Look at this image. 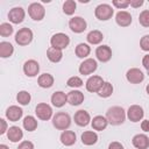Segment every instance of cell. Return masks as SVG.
Wrapping results in <instances>:
<instances>
[{
	"label": "cell",
	"instance_id": "41",
	"mask_svg": "<svg viewBox=\"0 0 149 149\" xmlns=\"http://www.w3.org/2000/svg\"><path fill=\"white\" fill-rule=\"evenodd\" d=\"M108 149H123V147L119 142H112V143H109Z\"/></svg>",
	"mask_w": 149,
	"mask_h": 149
},
{
	"label": "cell",
	"instance_id": "24",
	"mask_svg": "<svg viewBox=\"0 0 149 149\" xmlns=\"http://www.w3.org/2000/svg\"><path fill=\"white\" fill-rule=\"evenodd\" d=\"M97 141H98V135H97V133H94L92 130H87L81 134V142L85 146H92V144L97 143Z\"/></svg>",
	"mask_w": 149,
	"mask_h": 149
},
{
	"label": "cell",
	"instance_id": "4",
	"mask_svg": "<svg viewBox=\"0 0 149 149\" xmlns=\"http://www.w3.org/2000/svg\"><path fill=\"white\" fill-rule=\"evenodd\" d=\"M33 40V31L24 27V28H21L16 35H15V42L19 44V45H28Z\"/></svg>",
	"mask_w": 149,
	"mask_h": 149
},
{
	"label": "cell",
	"instance_id": "1",
	"mask_svg": "<svg viewBox=\"0 0 149 149\" xmlns=\"http://www.w3.org/2000/svg\"><path fill=\"white\" fill-rule=\"evenodd\" d=\"M106 119L113 126L121 125L125 121V119H126V114H125L123 108L120 107V106L109 107L107 109V112H106Z\"/></svg>",
	"mask_w": 149,
	"mask_h": 149
},
{
	"label": "cell",
	"instance_id": "6",
	"mask_svg": "<svg viewBox=\"0 0 149 149\" xmlns=\"http://www.w3.org/2000/svg\"><path fill=\"white\" fill-rule=\"evenodd\" d=\"M94 14H95L97 19H99L101 21H106V20H109L113 16V9H112V7L109 5L101 3L95 8Z\"/></svg>",
	"mask_w": 149,
	"mask_h": 149
},
{
	"label": "cell",
	"instance_id": "16",
	"mask_svg": "<svg viewBox=\"0 0 149 149\" xmlns=\"http://www.w3.org/2000/svg\"><path fill=\"white\" fill-rule=\"evenodd\" d=\"M73 119H74V122H76L78 126H80V127L87 126V125L90 123V121H91L90 114H88L86 111H84V109L77 111L76 114H74V116H73Z\"/></svg>",
	"mask_w": 149,
	"mask_h": 149
},
{
	"label": "cell",
	"instance_id": "3",
	"mask_svg": "<svg viewBox=\"0 0 149 149\" xmlns=\"http://www.w3.org/2000/svg\"><path fill=\"white\" fill-rule=\"evenodd\" d=\"M70 43V38L66 34H63V33H57L55 35H52V37L50 38V44L52 48H56V49H65Z\"/></svg>",
	"mask_w": 149,
	"mask_h": 149
},
{
	"label": "cell",
	"instance_id": "25",
	"mask_svg": "<svg viewBox=\"0 0 149 149\" xmlns=\"http://www.w3.org/2000/svg\"><path fill=\"white\" fill-rule=\"evenodd\" d=\"M108 125V121L102 115H97L92 120V128L95 130H104Z\"/></svg>",
	"mask_w": 149,
	"mask_h": 149
},
{
	"label": "cell",
	"instance_id": "14",
	"mask_svg": "<svg viewBox=\"0 0 149 149\" xmlns=\"http://www.w3.org/2000/svg\"><path fill=\"white\" fill-rule=\"evenodd\" d=\"M8 19L13 23H21L24 19V9L22 7H14L8 13Z\"/></svg>",
	"mask_w": 149,
	"mask_h": 149
},
{
	"label": "cell",
	"instance_id": "19",
	"mask_svg": "<svg viewBox=\"0 0 149 149\" xmlns=\"http://www.w3.org/2000/svg\"><path fill=\"white\" fill-rule=\"evenodd\" d=\"M115 21L121 27H128L132 23V15L126 10H120L115 16Z\"/></svg>",
	"mask_w": 149,
	"mask_h": 149
},
{
	"label": "cell",
	"instance_id": "9",
	"mask_svg": "<svg viewBox=\"0 0 149 149\" xmlns=\"http://www.w3.org/2000/svg\"><path fill=\"white\" fill-rule=\"evenodd\" d=\"M97 62L95 59L93 58H87L85 59L80 65H79V72L84 76H87V74H91L92 72H94L97 70Z\"/></svg>",
	"mask_w": 149,
	"mask_h": 149
},
{
	"label": "cell",
	"instance_id": "11",
	"mask_svg": "<svg viewBox=\"0 0 149 149\" xmlns=\"http://www.w3.org/2000/svg\"><path fill=\"white\" fill-rule=\"evenodd\" d=\"M126 78L129 83L132 84H139L141 83L143 79H144V74L143 72L140 70V69H136V68H133V69H129L126 73Z\"/></svg>",
	"mask_w": 149,
	"mask_h": 149
},
{
	"label": "cell",
	"instance_id": "36",
	"mask_svg": "<svg viewBox=\"0 0 149 149\" xmlns=\"http://www.w3.org/2000/svg\"><path fill=\"white\" fill-rule=\"evenodd\" d=\"M139 22L143 26V27H149V10H143L141 12L140 16H139Z\"/></svg>",
	"mask_w": 149,
	"mask_h": 149
},
{
	"label": "cell",
	"instance_id": "30",
	"mask_svg": "<svg viewBox=\"0 0 149 149\" xmlns=\"http://www.w3.org/2000/svg\"><path fill=\"white\" fill-rule=\"evenodd\" d=\"M91 52V48L86 44V43H79L77 47H76V55L77 57L79 58H85L90 55Z\"/></svg>",
	"mask_w": 149,
	"mask_h": 149
},
{
	"label": "cell",
	"instance_id": "5",
	"mask_svg": "<svg viewBox=\"0 0 149 149\" xmlns=\"http://www.w3.org/2000/svg\"><path fill=\"white\" fill-rule=\"evenodd\" d=\"M28 14H29V16H30L33 20H35V21H41V20L44 17V15H45V10H44V7H43L41 3H38V2H33V3H30L29 7H28Z\"/></svg>",
	"mask_w": 149,
	"mask_h": 149
},
{
	"label": "cell",
	"instance_id": "48",
	"mask_svg": "<svg viewBox=\"0 0 149 149\" xmlns=\"http://www.w3.org/2000/svg\"><path fill=\"white\" fill-rule=\"evenodd\" d=\"M148 74H149V71H148Z\"/></svg>",
	"mask_w": 149,
	"mask_h": 149
},
{
	"label": "cell",
	"instance_id": "34",
	"mask_svg": "<svg viewBox=\"0 0 149 149\" xmlns=\"http://www.w3.org/2000/svg\"><path fill=\"white\" fill-rule=\"evenodd\" d=\"M30 99H31V97L27 91H20L16 95L17 102L21 104V105H28L30 102Z\"/></svg>",
	"mask_w": 149,
	"mask_h": 149
},
{
	"label": "cell",
	"instance_id": "22",
	"mask_svg": "<svg viewBox=\"0 0 149 149\" xmlns=\"http://www.w3.org/2000/svg\"><path fill=\"white\" fill-rule=\"evenodd\" d=\"M7 137L8 140H10L12 142H17L20 141L22 137H23V133L21 130L20 127H16V126H12L8 128L7 130Z\"/></svg>",
	"mask_w": 149,
	"mask_h": 149
},
{
	"label": "cell",
	"instance_id": "32",
	"mask_svg": "<svg viewBox=\"0 0 149 149\" xmlns=\"http://www.w3.org/2000/svg\"><path fill=\"white\" fill-rule=\"evenodd\" d=\"M99 94V97H102V98H108L112 93H113V86L111 83L108 81H105L102 84V86L100 87V90L97 92Z\"/></svg>",
	"mask_w": 149,
	"mask_h": 149
},
{
	"label": "cell",
	"instance_id": "27",
	"mask_svg": "<svg viewBox=\"0 0 149 149\" xmlns=\"http://www.w3.org/2000/svg\"><path fill=\"white\" fill-rule=\"evenodd\" d=\"M47 56H48V58H49L50 62L57 63V62H59V61L62 59L63 52H62V50H59V49H56V48L50 47V48L47 50Z\"/></svg>",
	"mask_w": 149,
	"mask_h": 149
},
{
	"label": "cell",
	"instance_id": "8",
	"mask_svg": "<svg viewBox=\"0 0 149 149\" xmlns=\"http://www.w3.org/2000/svg\"><path fill=\"white\" fill-rule=\"evenodd\" d=\"M69 27L73 33L79 34V33H83L86 29V21L80 16H74V17L70 19Z\"/></svg>",
	"mask_w": 149,
	"mask_h": 149
},
{
	"label": "cell",
	"instance_id": "31",
	"mask_svg": "<svg viewBox=\"0 0 149 149\" xmlns=\"http://www.w3.org/2000/svg\"><path fill=\"white\" fill-rule=\"evenodd\" d=\"M23 127L28 132H33L37 128V121L34 116L31 115H27L24 119H23Z\"/></svg>",
	"mask_w": 149,
	"mask_h": 149
},
{
	"label": "cell",
	"instance_id": "15",
	"mask_svg": "<svg viewBox=\"0 0 149 149\" xmlns=\"http://www.w3.org/2000/svg\"><path fill=\"white\" fill-rule=\"evenodd\" d=\"M95 56L100 62H108L112 57V50L108 45H100L95 50Z\"/></svg>",
	"mask_w": 149,
	"mask_h": 149
},
{
	"label": "cell",
	"instance_id": "2",
	"mask_svg": "<svg viewBox=\"0 0 149 149\" xmlns=\"http://www.w3.org/2000/svg\"><path fill=\"white\" fill-rule=\"evenodd\" d=\"M52 125L59 130H65L71 125V118L68 113H64V112L56 113L52 118Z\"/></svg>",
	"mask_w": 149,
	"mask_h": 149
},
{
	"label": "cell",
	"instance_id": "45",
	"mask_svg": "<svg viewBox=\"0 0 149 149\" xmlns=\"http://www.w3.org/2000/svg\"><path fill=\"white\" fill-rule=\"evenodd\" d=\"M129 5H130V6H133V7H135V8H137V7H140V6H142V5H143V0L129 1Z\"/></svg>",
	"mask_w": 149,
	"mask_h": 149
},
{
	"label": "cell",
	"instance_id": "21",
	"mask_svg": "<svg viewBox=\"0 0 149 149\" xmlns=\"http://www.w3.org/2000/svg\"><path fill=\"white\" fill-rule=\"evenodd\" d=\"M66 101H68V95L62 91H57L51 95V102L55 107H62L65 105Z\"/></svg>",
	"mask_w": 149,
	"mask_h": 149
},
{
	"label": "cell",
	"instance_id": "26",
	"mask_svg": "<svg viewBox=\"0 0 149 149\" xmlns=\"http://www.w3.org/2000/svg\"><path fill=\"white\" fill-rule=\"evenodd\" d=\"M37 83L41 87L43 88H49L54 85V77L50 74V73H43L38 77L37 79Z\"/></svg>",
	"mask_w": 149,
	"mask_h": 149
},
{
	"label": "cell",
	"instance_id": "18",
	"mask_svg": "<svg viewBox=\"0 0 149 149\" xmlns=\"http://www.w3.org/2000/svg\"><path fill=\"white\" fill-rule=\"evenodd\" d=\"M22 114H23V111L19 106H10L6 111V118L9 121H13V122L17 121L22 116Z\"/></svg>",
	"mask_w": 149,
	"mask_h": 149
},
{
	"label": "cell",
	"instance_id": "29",
	"mask_svg": "<svg viewBox=\"0 0 149 149\" xmlns=\"http://www.w3.org/2000/svg\"><path fill=\"white\" fill-rule=\"evenodd\" d=\"M13 52H14V48L9 42H1L0 43V56L2 58H7V57L12 56Z\"/></svg>",
	"mask_w": 149,
	"mask_h": 149
},
{
	"label": "cell",
	"instance_id": "10",
	"mask_svg": "<svg viewBox=\"0 0 149 149\" xmlns=\"http://www.w3.org/2000/svg\"><path fill=\"white\" fill-rule=\"evenodd\" d=\"M143 109L139 105H132L127 111V116L133 122H139L143 118Z\"/></svg>",
	"mask_w": 149,
	"mask_h": 149
},
{
	"label": "cell",
	"instance_id": "23",
	"mask_svg": "<svg viewBox=\"0 0 149 149\" xmlns=\"http://www.w3.org/2000/svg\"><path fill=\"white\" fill-rule=\"evenodd\" d=\"M61 142L64 146H72L76 142V134L72 130H64L61 134Z\"/></svg>",
	"mask_w": 149,
	"mask_h": 149
},
{
	"label": "cell",
	"instance_id": "13",
	"mask_svg": "<svg viewBox=\"0 0 149 149\" xmlns=\"http://www.w3.org/2000/svg\"><path fill=\"white\" fill-rule=\"evenodd\" d=\"M23 71L26 73V76L28 77H35L37 76L38 71H40V65L34 59H29L23 64Z\"/></svg>",
	"mask_w": 149,
	"mask_h": 149
},
{
	"label": "cell",
	"instance_id": "7",
	"mask_svg": "<svg viewBox=\"0 0 149 149\" xmlns=\"http://www.w3.org/2000/svg\"><path fill=\"white\" fill-rule=\"evenodd\" d=\"M35 113H36V115H37L38 119L47 121V120H49V119L52 116V108H51L48 104L41 102V104H38V105L36 106Z\"/></svg>",
	"mask_w": 149,
	"mask_h": 149
},
{
	"label": "cell",
	"instance_id": "37",
	"mask_svg": "<svg viewBox=\"0 0 149 149\" xmlns=\"http://www.w3.org/2000/svg\"><path fill=\"white\" fill-rule=\"evenodd\" d=\"M66 84H68V86H70V87H80L81 85H83V80L79 78V77H70L69 79H68V81H66Z\"/></svg>",
	"mask_w": 149,
	"mask_h": 149
},
{
	"label": "cell",
	"instance_id": "42",
	"mask_svg": "<svg viewBox=\"0 0 149 149\" xmlns=\"http://www.w3.org/2000/svg\"><path fill=\"white\" fill-rule=\"evenodd\" d=\"M0 123H1L0 134H5V133H6V130H8V129H7V123H6V121H5L3 119H0Z\"/></svg>",
	"mask_w": 149,
	"mask_h": 149
},
{
	"label": "cell",
	"instance_id": "39",
	"mask_svg": "<svg viewBox=\"0 0 149 149\" xmlns=\"http://www.w3.org/2000/svg\"><path fill=\"white\" fill-rule=\"evenodd\" d=\"M113 5L116 7V8H126L127 6H129V1H126V0H122V1H120V0H114L113 1Z\"/></svg>",
	"mask_w": 149,
	"mask_h": 149
},
{
	"label": "cell",
	"instance_id": "35",
	"mask_svg": "<svg viewBox=\"0 0 149 149\" xmlns=\"http://www.w3.org/2000/svg\"><path fill=\"white\" fill-rule=\"evenodd\" d=\"M13 33V27L9 23H1L0 24V35L1 36H9Z\"/></svg>",
	"mask_w": 149,
	"mask_h": 149
},
{
	"label": "cell",
	"instance_id": "20",
	"mask_svg": "<svg viewBox=\"0 0 149 149\" xmlns=\"http://www.w3.org/2000/svg\"><path fill=\"white\" fill-rule=\"evenodd\" d=\"M83 101H84V94H83V92L77 91V90H73V91L69 92V94H68V102L70 105L77 106V105H80Z\"/></svg>",
	"mask_w": 149,
	"mask_h": 149
},
{
	"label": "cell",
	"instance_id": "28",
	"mask_svg": "<svg viewBox=\"0 0 149 149\" xmlns=\"http://www.w3.org/2000/svg\"><path fill=\"white\" fill-rule=\"evenodd\" d=\"M104 36H102V33L99 31V30H92L87 34L86 36V40L88 43L91 44H99L101 41H102Z\"/></svg>",
	"mask_w": 149,
	"mask_h": 149
},
{
	"label": "cell",
	"instance_id": "43",
	"mask_svg": "<svg viewBox=\"0 0 149 149\" xmlns=\"http://www.w3.org/2000/svg\"><path fill=\"white\" fill-rule=\"evenodd\" d=\"M141 128L143 132H149V120H143L141 122Z\"/></svg>",
	"mask_w": 149,
	"mask_h": 149
},
{
	"label": "cell",
	"instance_id": "12",
	"mask_svg": "<svg viewBox=\"0 0 149 149\" xmlns=\"http://www.w3.org/2000/svg\"><path fill=\"white\" fill-rule=\"evenodd\" d=\"M105 81L100 76H92L86 81V90L88 92H98Z\"/></svg>",
	"mask_w": 149,
	"mask_h": 149
},
{
	"label": "cell",
	"instance_id": "47",
	"mask_svg": "<svg viewBox=\"0 0 149 149\" xmlns=\"http://www.w3.org/2000/svg\"><path fill=\"white\" fill-rule=\"evenodd\" d=\"M146 90H147V93H148V94H149V84H148V85H147V87H146Z\"/></svg>",
	"mask_w": 149,
	"mask_h": 149
},
{
	"label": "cell",
	"instance_id": "46",
	"mask_svg": "<svg viewBox=\"0 0 149 149\" xmlns=\"http://www.w3.org/2000/svg\"><path fill=\"white\" fill-rule=\"evenodd\" d=\"M0 149H9L6 144H0Z\"/></svg>",
	"mask_w": 149,
	"mask_h": 149
},
{
	"label": "cell",
	"instance_id": "38",
	"mask_svg": "<svg viewBox=\"0 0 149 149\" xmlns=\"http://www.w3.org/2000/svg\"><path fill=\"white\" fill-rule=\"evenodd\" d=\"M140 47L144 51H149V35H144L140 41Z\"/></svg>",
	"mask_w": 149,
	"mask_h": 149
},
{
	"label": "cell",
	"instance_id": "44",
	"mask_svg": "<svg viewBox=\"0 0 149 149\" xmlns=\"http://www.w3.org/2000/svg\"><path fill=\"white\" fill-rule=\"evenodd\" d=\"M142 65L147 69V71H149V55H146L142 59Z\"/></svg>",
	"mask_w": 149,
	"mask_h": 149
},
{
	"label": "cell",
	"instance_id": "33",
	"mask_svg": "<svg viewBox=\"0 0 149 149\" xmlns=\"http://www.w3.org/2000/svg\"><path fill=\"white\" fill-rule=\"evenodd\" d=\"M76 7H77V5L73 0H66L63 5V12L66 15H72L76 10Z\"/></svg>",
	"mask_w": 149,
	"mask_h": 149
},
{
	"label": "cell",
	"instance_id": "40",
	"mask_svg": "<svg viewBox=\"0 0 149 149\" xmlns=\"http://www.w3.org/2000/svg\"><path fill=\"white\" fill-rule=\"evenodd\" d=\"M17 149H34V144L30 141H22L19 144Z\"/></svg>",
	"mask_w": 149,
	"mask_h": 149
},
{
	"label": "cell",
	"instance_id": "17",
	"mask_svg": "<svg viewBox=\"0 0 149 149\" xmlns=\"http://www.w3.org/2000/svg\"><path fill=\"white\" fill-rule=\"evenodd\" d=\"M133 146L137 149H148L149 148V137L144 134H137L132 140Z\"/></svg>",
	"mask_w": 149,
	"mask_h": 149
}]
</instances>
